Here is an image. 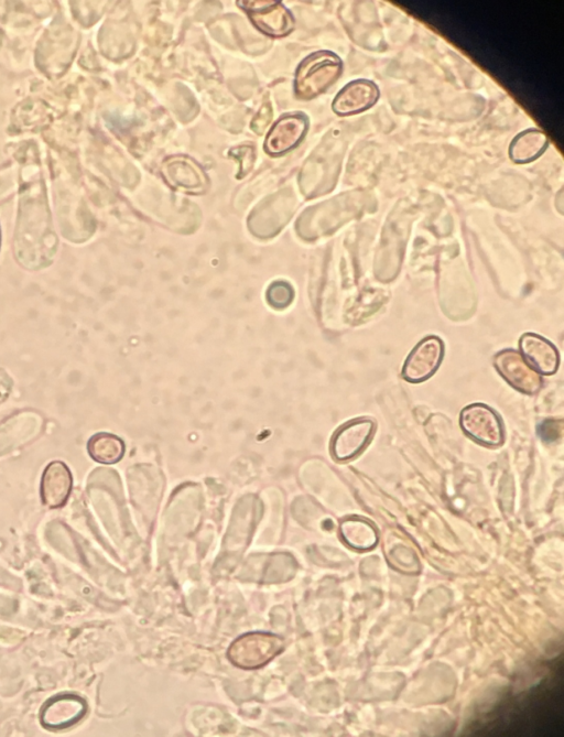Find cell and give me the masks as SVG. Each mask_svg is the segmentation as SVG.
I'll return each mask as SVG.
<instances>
[{"mask_svg":"<svg viewBox=\"0 0 564 737\" xmlns=\"http://www.w3.org/2000/svg\"><path fill=\"white\" fill-rule=\"evenodd\" d=\"M343 64L329 51L311 54L299 65L295 90L299 99L311 100L327 91L339 79Z\"/></svg>","mask_w":564,"mask_h":737,"instance_id":"6da1fadb","label":"cell"},{"mask_svg":"<svg viewBox=\"0 0 564 737\" xmlns=\"http://www.w3.org/2000/svg\"><path fill=\"white\" fill-rule=\"evenodd\" d=\"M285 643L282 638L266 633L246 634L237 638L229 649L232 663L243 669H257L269 663L281 650Z\"/></svg>","mask_w":564,"mask_h":737,"instance_id":"7a4b0ae2","label":"cell"},{"mask_svg":"<svg viewBox=\"0 0 564 737\" xmlns=\"http://www.w3.org/2000/svg\"><path fill=\"white\" fill-rule=\"evenodd\" d=\"M253 24L267 36L284 37L295 28V19L280 2L252 0L238 2Z\"/></svg>","mask_w":564,"mask_h":737,"instance_id":"3957f363","label":"cell"},{"mask_svg":"<svg viewBox=\"0 0 564 737\" xmlns=\"http://www.w3.org/2000/svg\"><path fill=\"white\" fill-rule=\"evenodd\" d=\"M461 427L466 435L486 446H501L504 441L501 419L494 410L483 404H474L463 409Z\"/></svg>","mask_w":564,"mask_h":737,"instance_id":"277c9868","label":"cell"},{"mask_svg":"<svg viewBox=\"0 0 564 737\" xmlns=\"http://www.w3.org/2000/svg\"><path fill=\"white\" fill-rule=\"evenodd\" d=\"M443 342L437 337L422 340L410 353L404 366V378L410 383L427 381L441 365Z\"/></svg>","mask_w":564,"mask_h":737,"instance_id":"5b68a950","label":"cell"},{"mask_svg":"<svg viewBox=\"0 0 564 737\" xmlns=\"http://www.w3.org/2000/svg\"><path fill=\"white\" fill-rule=\"evenodd\" d=\"M497 371L519 392L533 395L541 387L540 375L524 360L522 354L504 351L495 356Z\"/></svg>","mask_w":564,"mask_h":737,"instance_id":"8992f818","label":"cell"},{"mask_svg":"<svg viewBox=\"0 0 564 737\" xmlns=\"http://www.w3.org/2000/svg\"><path fill=\"white\" fill-rule=\"evenodd\" d=\"M88 711L86 702L74 695L51 698L41 710V723L48 730H63L78 723Z\"/></svg>","mask_w":564,"mask_h":737,"instance_id":"52a82bcc","label":"cell"},{"mask_svg":"<svg viewBox=\"0 0 564 737\" xmlns=\"http://www.w3.org/2000/svg\"><path fill=\"white\" fill-rule=\"evenodd\" d=\"M308 129V119L302 114H290L279 119L271 128L265 142L269 155L277 156L295 148Z\"/></svg>","mask_w":564,"mask_h":737,"instance_id":"ba28073f","label":"cell"},{"mask_svg":"<svg viewBox=\"0 0 564 737\" xmlns=\"http://www.w3.org/2000/svg\"><path fill=\"white\" fill-rule=\"evenodd\" d=\"M375 429L374 422L359 419L342 427L333 438L332 453L336 460L355 458L371 441Z\"/></svg>","mask_w":564,"mask_h":737,"instance_id":"9c48e42d","label":"cell"},{"mask_svg":"<svg viewBox=\"0 0 564 737\" xmlns=\"http://www.w3.org/2000/svg\"><path fill=\"white\" fill-rule=\"evenodd\" d=\"M379 99L377 86L367 80H357L347 84L333 102V111L340 116L365 112Z\"/></svg>","mask_w":564,"mask_h":737,"instance_id":"30bf717a","label":"cell"},{"mask_svg":"<svg viewBox=\"0 0 564 737\" xmlns=\"http://www.w3.org/2000/svg\"><path fill=\"white\" fill-rule=\"evenodd\" d=\"M520 350L527 364L537 373L553 375L558 371L560 356L549 341L534 333H527L520 339Z\"/></svg>","mask_w":564,"mask_h":737,"instance_id":"8fae6325","label":"cell"},{"mask_svg":"<svg viewBox=\"0 0 564 737\" xmlns=\"http://www.w3.org/2000/svg\"><path fill=\"white\" fill-rule=\"evenodd\" d=\"M72 489V476L61 462L51 463L43 473L42 501L51 508H58L68 501Z\"/></svg>","mask_w":564,"mask_h":737,"instance_id":"7c38bea8","label":"cell"},{"mask_svg":"<svg viewBox=\"0 0 564 737\" xmlns=\"http://www.w3.org/2000/svg\"><path fill=\"white\" fill-rule=\"evenodd\" d=\"M549 139L541 130L529 129L519 134L509 148V156L516 164H528L545 153Z\"/></svg>","mask_w":564,"mask_h":737,"instance_id":"4fadbf2b","label":"cell"},{"mask_svg":"<svg viewBox=\"0 0 564 737\" xmlns=\"http://www.w3.org/2000/svg\"><path fill=\"white\" fill-rule=\"evenodd\" d=\"M89 452L91 457L103 464H114L121 461L125 453L124 442L108 433H100L94 436L89 442Z\"/></svg>","mask_w":564,"mask_h":737,"instance_id":"5bb4252c","label":"cell"},{"mask_svg":"<svg viewBox=\"0 0 564 737\" xmlns=\"http://www.w3.org/2000/svg\"><path fill=\"white\" fill-rule=\"evenodd\" d=\"M268 301L275 308H286L294 299V290L286 283H275L268 290Z\"/></svg>","mask_w":564,"mask_h":737,"instance_id":"9a60e30c","label":"cell"},{"mask_svg":"<svg viewBox=\"0 0 564 737\" xmlns=\"http://www.w3.org/2000/svg\"><path fill=\"white\" fill-rule=\"evenodd\" d=\"M273 119V108L270 103H265L252 122V129L257 135H262Z\"/></svg>","mask_w":564,"mask_h":737,"instance_id":"2e32d148","label":"cell"},{"mask_svg":"<svg viewBox=\"0 0 564 737\" xmlns=\"http://www.w3.org/2000/svg\"><path fill=\"white\" fill-rule=\"evenodd\" d=\"M540 436L545 441H555L562 433V422L546 421L539 429Z\"/></svg>","mask_w":564,"mask_h":737,"instance_id":"e0dca14e","label":"cell"}]
</instances>
